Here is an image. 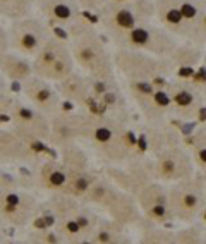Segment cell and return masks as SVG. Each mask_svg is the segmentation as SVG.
<instances>
[{
    "label": "cell",
    "mask_w": 206,
    "mask_h": 244,
    "mask_svg": "<svg viewBox=\"0 0 206 244\" xmlns=\"http://www.w3.org/2000/svg\"><path fill=\"white\" fill-rule=\"evenodd\" d=\"M199 194L194 189H184L182 192H179L175 198V205L179 208L180 215H192L199 208Z\"/></svg>",
    "instance_id": "cell-1"
},
{
    "label": "cell",
    "mask_w": 206,
    "mask_h": 244,
    "mask_svg": "<svg viewBox=\"0 0 206 244\" xmlns=\"http://www.w3.org/2000/svg\"><path fill=\"white\" fill-rule=\"evenodd\" d=\"M160 189H151V192L146 196V203L148 208H150V213L153 218H163L167 213V203H165V198L160 194Z\"/></svg>",
    "instance_id": "cell-2"
},
{
    "label": "cell",
    "mask_w": 206,
    "mask_h": 244,
    "mask_svg": "<svg viewBox=\"0 0 206 244\" xmlns=\"http://www.w3.org/2000/svg\"><path fill=\"white\" fill-rule=\"evenodd\" d=\"M127 40H129V43L134 45V47L148 48V47H151L154 38H153V33H151L146 26H136L127 33Z\"/></svg>",
    "instance_id": "cell-3"
},
{
    "label": "cell",
    "mask_w": 206,
    "mask_h": 244,
    "mask_svg": "<svg viewBox=\"0 0 206 244\" xmlns=\"http://www.w3.org/2000/svg\"><path fill=\"white\" fill-rule=\"evenodd\" d=\"M77 59H79V62L83 64V66H86L89 69H95V67H100V52L98 48L95 47V45H83L79 50H77Z\"/></svg>",
    "instance_id": "cell-4"
},
{
    "label": "cell",
    "mask_w": 206,
    "mask_h": 244,
    "mask_svg": "<svg viewBox=\"0 0 206 244\" xmlns=\"http://www.w3.org/2000/svg\"><path fill=\"white\" fill-rule=\"evenodd\" d=\"M115 22L120 29H125V31H131L132 28H136V19H134V14L129 9H120L117 11L115 14Z\"/></svg>",
    "instance_id": "cell-5"
},
{
    "label": "cell",
    "mask_w": 206,
    "mask_h": 244,
    "mask_svg": "<svg viewBox=\"0 0 206 244\" xmlns=\"http://www.w3.org/2000/svg\"><path fill=\"white\" fill-rule=\"evenodd\" d=\"M38 43H40V38H38V34L33 33V31H24V33L21 34V38H19V45H21V48H24L26 52L36 50Z\"/></svg>",
    "instance_id": "cell-6"
},
{
    "label": "cell",
    "mask_w": 206,
    "mask_h": 244,
    "mask_svg": "<svg viewBox=\"0 0 206 244\" xmlns=\"http://www.w3.org/2000/svg\"><path fill=\"white\" fill-rule=\"evenodd\" d=\"M52 14L55 16L57 19H62V21H65V19L72 17L74 9L70 7L69 4H65V2H59V4H55L53 7H52Z\"/></svg>",
    "instance_id": "cell-7"
},
{
    "label": "cell",
    "mask_w": 206,
    "mask_h": 244,
    "mask_svg": "<svg viewBox=\"0 0 206 244\" xmlns=\"http://www.w3.org/2000/svg\"><path fill=\"white\" fill-rule=\"evenodd\" d=\"M165 21L168 22L170 26H180V22L184 21L182 14H180L179 7H173V5H168L165 9Z\"/></svg>",
    "instance_id": "cell-8"
},
{
    "label": "cell",
    "mask_w": 206,
    "mask_h": 244,
    "mask_svg": "<svg viewBox=\"0 0 206 244\" xmlns=\"http://www.w3.org/2000/svg\"><path fill=\"white\" fill-rule=\"evenodd\" d=\"M179 11L180 14H182V17L187 21V19H196L199 14V9L196 7L192 2H182V4L179 5Z\"/></svg>",
    "instance_id": "cell-9"
},
{
    "label": "cell",
    "mask_w": 206,
    "mask_h": 244,
    "mask_svg": "<svg viewBox=\"0 0 206 244\" xmlns=\"http://www.w3.org/2000/svg\"><path fill=\"white\" fill-rule=\"evenodd\" d=\"M173 100H175V103L179 105V107H189V105L194 102V95H192L191 91H187V89H180V91L175 93Z\"/></svg>",
    "instance_id": "cell-10"
},
{
    "label": "cell",
    "mask_w": 206,
    "mask_h": 244,
    "mask_svg": "<svg viewBox=\"0 0 206 244\" xmlns=\"http://www.w3.org/2000/svg\"><path fill=\"white\" fill-rule=\"evenodd\" d=\"M65 181H67V177L62 170H53V172H50V175H48V182H50V186H53V188L64 186Z\"/></svg>",
    "instance_id": "cell-11"
},
{
    "label": "cell",
    "mask_w": 206,
    "mask_h": 244,
    "mask_svg": "<svg viewBox=\"0 0 206 244\" xmlns=\"http://www.w3.org/2000/svg\"><path fill=\"white\" fill-rule=\"evenodd\" d=\"M33 98H34L36 102H40V103H47V102L52 98V91H50L48 88H45V86H40V88L34 91Z\"/></svg>",
    "instance_id": "cell-12"
},
{
    "label": "cell",
    "mask_w": 206,
    "mask_h": 244,
    "mask_svg": "<svg viewBox=\"0 0 206 244\" xmlns=\"http://www.w3.org/2000/svg\"><path fill=\"white\" fill-rule=\"evenodd\" d=\"M112 136H114V133H112L108 127H98V129L95 131V138L100 143H108V141L112 139Z\"/></svg>",
    "instance_id": "cell-13"
},
{
    "label": "cell",
    "mask_w": 206,
    "mask_h": 244,
    "mask_svg": "<svg viewBox=\"0 0 206 244\" xmlns=\"http://www.w3.org/2000/svg\"><path fill=\"white\" fill-rule=\"evenodd\" d=\"M153 100L158 107H168L170 105V96L167 95L165 91H160V89L153 93Z\"/></svg>",
    "instance_id": "cell-14"
},
{
    "label": "cell",
    "mask_w": 206,
    "mask_h": 244,
    "mask_svg": "<svg viewBox=\"0 0 206 244\" xmlns=\"http://www.w3.org/2000/svg\"><path fill=\"white\" fill-rule=\"evenodd\" d=\"M21 205V198L17 196V194H14V192H11V194H7L5 196V208H7L9 211L16 210V208Z\"/></svg>",
    "instance_id": "cell-15"
},
{
    "label": "cell",
    "mask_w": 206,
    "mask_h": 244,
    "mask_svg": "<svg viewBox=\"0 0 206 244\" xmlns=\"http://www.w3.org/2000/svg\"><path fill=\"white\" fill-rule=\"evenodd\" d=\"M98 241L101 244H112V234L108 232V230H101V232L98 234Z\"/></svg>",
    "instance_id": "cell-16"
},
{
    "label": "cell",
    "mask_w": 206,
    "mask_h": 244,
    "mask_svg": "<svg viewBox=\"0 0 206 244\" xmlns=\"http://www.w3.org/2000/svg\"><path fill=\"white\" fill-rule=\"evenodd\" d=\"M67 232H70V234H77L79 230H81V225L77 224V220H70V222H67Z\"/></svg>",
    "instance_id": "cell-17"
},
{
    "label": "cell",
    "mask_w": 206,
    "mask_h": 244,
    "mask_svg": "<svg viewBox=\"0 0 206 244\" xmlns=\"http://www.w3.org/2000/svg\"><path fill=\"white\" fill-rule=\"evenodd\" d=\"M19 117L26 119V120H31V119L34 117V114L31 110H28V108H21V110H19Z\"/></svg>",
    "instance_id": "cell-18"
},
{
    "label": "cell",
    "mask_w": 206,
    "mask_h": 244,
    "mask_svg": "<svg viewBox=\"0 0 206 244\" xmlns=\"http://www.w3.org/2000/svg\"><path fill=\"white\" fill-rule=\"evenodd\" d=\"M33 148L36 150V151H47V148H45L41 143H38V141H34V143H33Z\"/></svg>",
    "instance_id": "cell-19"
},
{
    "label": "cell",
    "mask_w": 206,
    "mask_h": 244,
    "mask_svg": "<svg viewBox=\"0 0 206 244\" xmlns=\"http://www.w3.org/2000/svg\"><path fill=\"white\" fill-rule=\"evenodd\" d=\"M199 158L206 163V150H201V151H199Z\"/></svg>",
    "instance_id": "cell-20"
},
{
    "label": "cell",
    "mask_w": 206,
    "mask_h": 244,
    "mask_svg": "<svg viewBox=\"0 0 206 244\" xmlns=\"http://www.w3.org/2000/svg\"><path fill=\"white\" fill-rule=\"evenodd\" d=\"M199 119H201V120H204V119H206V108H201V114H199Z\"/></svg>",
    "instance_id": "cell-21"
},
{
    "label": "cell",
    "mask_w": 206,
    "mask_h": 244,
    "mask_svg": "<svg viewBox=\"0 0 206 244\" xmlns=\"http://www.w3.org/2000/svg\"><path fill=\"white\" fill-rule=\"evenodd\" d=\"M64 107H65V110H70V108H72V105H70V103H64Z\"/></svg>",
    "instance_id": "cell-22"
},
{
    "label": "cell",
    "mask_w": 206,
    "mask_h": 244,
    "mask_svg": "<svg viewBox=\"0 0 206 244\" xmlns=\"http://www.w3.org/2000/svg\"><path fill=\"white\" fill-rule=\"evenodd\" d=\"M204 26H206V17H204Z\"/></svg>",
    "instance_id": "cell-23"
},
{
    "label": "cell",
    "mask_w": 206,
    "mask_h": 244,
    "mask_svg": "<svg viewBox=\"0 0 206 244\" xmlns=\"http://www.w3.org/2000/svg\"><path fill=\"white\" fill-rule=\"evenodd\" d=\"M84 244H86V242H84Z\"/></svg>",
    "instance_id": "cell-24"
}]
</instances>
